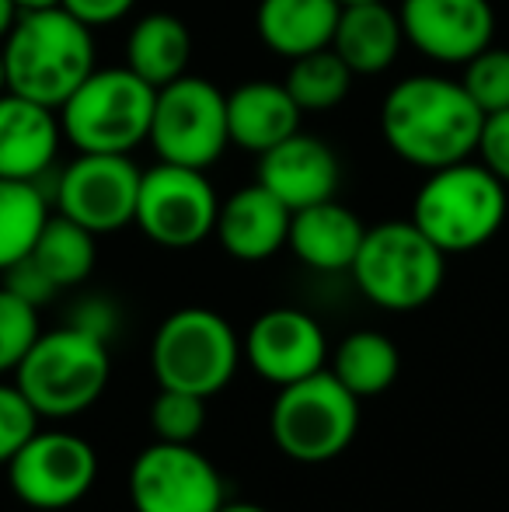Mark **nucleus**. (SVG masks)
I'll return each mask as SVG.
<instances>
[{"mask_svg": "<svg viewBox=\"0 0 509 512\" xmlns=\"http://www.w3.org/2000/svg\"><path fill=\"white\" fill-rule=\"evenodd\" d=\"M485 112L461 81L443 74H412L381 102V136L394 157L419 171H440L478 150Z\"/></svg>", "mask_w": 509, "mask_h": 512, "instance_id": "obj_1", "label": "nucleus"}, {"mask_svg": "<svg viewBox=\"0 0 509 512\" xmlns=\"http://www.w3.org/2000/svg\"><path fill=\"white\" fill-rule=\"evenodd\" d=\"M0 49H4L7 91L56 112L98 67L95 28L77 21L63 7L18 14Z\"/></svg>", "mask_w": 509, "mask_h": 512, "instance_id": "obj_2", "label": "nucleus"}, {"mask_svg": "<svg viewBox=\"0 0 509 512\" xmlns=\"http://www.w3.org/2000/svg\"><path fill=\"white\" fill-rule=\"evenodd\" d=\"M509 185L482 161L468 157L450 168L426 171L412 203V223L447 255H464L503 230L509 213Z\"/></svg>", "mask_w": 509, "mask_h": 512, "instance_id": "obj_3", "label": "nucleus"}, {"mask_svg": "<svg viewBox=\"0 0 509 512\" xmlns=\"http://www.w3.org/2000/svg\"><path fill=\"white\" fill-rule=\"evenodd\" d=\"M109 373V342L74 324H63L39 331L14 370V384L32 401L39 418H74L102 398Z\"/></svg>", "mask_w": 509, "mask_h": 512, "instance_id": "obj_4", "label": "nucleus"}, {"mask_svg": "<svg viewBox=\"0 0 509 512\" xmlns=\"http://www.w3.org/2000/svg\"><path fill=\"white\" fill-rule=\"evenodd\" d=\"M157 88L129 67H95L60 105L63 140L77 154H133L150 140Z\"/></svg>", "mask_w": 509, "mask_h": 512, "instance_id": "obj_5", "label": "nucleus"}, {"mask_svg": "<svg viewBox=\"0 0 509 512\" xmlns=\"http://www.w3.org/2000/svg\"><path fill=\"white\" fill-rule=\"evenodd\" d=\"M447 251H440L408 220H387L367 227L349 276L370 304L384 310H419L440 293L447 279Z\"/></svg>", "mask_w": 509, "mask_h": 512, "instance_id": "obj_6", "label": "nucleus"}, {"mask_svg": "<svg viewBox=\"0 0 509 512\" xmlns=\"http://www.w3.org/2000/svg\"><path fill=\"white\" fill-rule=\"evenodd\" d=\"M245 359L238 331L210 307H182L168 314L150 342L157 387H175L199 398L220 394Z\"/></svg>", "mask_w": 509, "mask_h": 512, "instance_id": "obj_7", "label": "nucleus"}, {"mask_svg": "<svg viewBox=\"0 0 509 512\" xmlns=\"http://www.w3.org/2000/svg\"><path fill=\"white\" fill-rule=\"evenodd\" d=\"M360 429V398L339 384L332 370L276 387L269 436L290 460L325 464L339 457Z\"/></svg>", "mask_w": 509, "mask_h": 512, "instance_id": "obj_8", "label": "nucleus"}, {"mask_svg": "<svg viewBox=\"0 0 509 512\" xmlns=\"http://www.w3.org/2000/svg\"><path fill=\"white\" fill-rule=\"evenodd\" d=\"M147 143L161 161L206 171L231 147L227 95L213 81L192 74L157 88Z\"/></svg>", "mask_w": 509, "mask_h": 512, "instance_id": "obj_9", "label": "nucleus"}, {"mask_svg": "<svg viewBox=\"0 0 509 512\" xmlns=\"http://www.w3.org/2000/svg\"><path fill=\"white\" fill-rule=\"evenodd\" d=\"M220 196L206 171L157 161L143 171L133 223L154 244L185 251L203 244L217 230Z\"/></svg>", "mask_w": 509, "mask_h": 512, "instance_id": "obj_10", "label": "nucleus"}, {"mask_svg": "<svg viewBox=\"0 0 509 512\" xmlns=\"http://www.w3.org/2000/svg\"><path fill=\"white\" fill-rule=\"evenodd\" d=\"M133 512H217L227 502L224 478L196 443H154L129 467Z\"/></svg>", "mask_w": 509, "mask_h": 512, "instance_id": "obj_11", "label": "nucleus"}, {"mask_svg": "<svg viewBox=\"0 0 509 512\" xmlns=\"http://www.w3.org/2000/svg\"><path fill=\"white\" fill-rule=\"evenodd\" d=\"M98 453L88 439L63 429H39L7 464L11 492L32 509H67L95 488Z\"/></svg>", "mask_w": 509, "mask_h": 512, "instance_id": "obj_12", "label": "nucleus"}, {"mask_svg": "<svg viewBox=\"0 0 509 512\" xmlns=\"http://www.w3.org/2000/svg\"><path fill=\"white\" fill-rule=\"evenodd\" d=\"M143 171L133 154H77L56 178V213L70 216L95 237L133 223Z\"/></svg>", "mask_w": 509, "mask_h": 512, "instance_id": "obj_13", "label": "nucleus"}, {"mask_svg": "<svg viewBox=\"0 0 509 512\" xmlns=\"http://www.w3.org/2000/svg\"><path fill=\"white\" fill-rule=\"evenodd\" d=\"M405 42L440 67H464L496 35V11L489 0H401Z\"/></svg>", "mask_w": 509, "mask_h": 512, "instance_id": "obj_14", "label": "nucleus"}, {"mask_svg": "<svg viewBox=\"0 0 509 512\" xmlns=\"http://www.w3.org/2000/svg\"><path fill=\"white\" fill-rule=\"evenodd\" d=\"M241 349L258 377L269 380L272 387H286L325 370L328 338L307 310L272 307L255 317L248 335L241 338Z\"/></svg>", "mask_w": 509, "mask_h": 512, "instance_id": "obj_15", "label": "nucleus"}, {"mask_svg": "<svg viewBox=\"0 0 509 512\" xmlns=\"http://www.w3.org/2000/svg\"><path fill=\"white\" fill-rule=\"evenodd\" d=\"M258 185L272 192L290 213L314 203L335 199L342 182V168L335 150L321 136L293 133L272 150L258 154Z\"/></svg>", "mask_w": 509, "mask_h": 512, "instance_id": "obj_16", "label": "nucleus"}, {"mask_svg": "<svg viewBox=\"0 0 509 512\" xmlns=\"http://www.w3.org/2000/svg\"><path fill=\"white\" fill-rule=\"evenodd\" d=\"M60 112L25 95H0V178L42 182L60 154Z\"/></svg>", "mask_w": 509, "mask_h": 512, "instance_id": "obj_17", "label": "nucleus"}, {"mask_svg": "<svg viewBox=\"0 0 509 512\" xmlns=\"http://www.w3.org/2000/svg\"><path fill=\"white\" fill-rule=\"evenodd\" d=\"M290 209L279 203L265 185H245L217 213V241L238 262H265L279 255L290 241Z\"/></svg>", "mask_w": 509, "mask_h": 512, "instance_id": "obj_18", "label": "nucleus"}, {"mask_svg": "<svg viewBox=\"0 0 509 512\" xmlns=\"http://www.w3.org/2000/svg\"><path fill=\"white\" fill-rule=\"evenodd\" d=\"M363 237H367V227L360 216L339 199H325L290 216L286 248L314 272H349Z\"/></svg>", "mask_w": 509, "mask_h": 512, "instance_id": "obj_19", "label": "nucleus"}, {"mask_svg": "<svg viewBox=\"0 0 509 512\" xmlns=\"http://www.w3.org/2000/svg\"><path fill=\"white\" fill-rule=\"evenodd\" d=\"M300 105L283 81H245L227 95V133L231 147L265 154L300 129Z\"/></svg>", "mask_w": 509, "mask_h": 512, "instance_id": "obj_20", "label": "nucleus"}, {"mask_svg": "<svg viewBox=\"0 0 509 512\" xmlns=\"http://www.w3.org/2000/svg\"><path fill=\"white\" fill-rule=\"evenodd\" d=\"M401 46H405V32H401L398 7H391L387 0L342 4L332 49L356 77H377L391 70Z\"/></svg>", "mask_w": 509, "mask_h": 512, "instance_id": "obj_21", "label": "nucleus"}, {"mask_svg": "<svg viewBox=\"0 0 509 512\" xmlns=\"http://www.w3.org/2000/svg\"><path fill=\"white\" fill-rule=\"evenodd\" d=\"M339 14V0H258L255 28L269 53L297 60L332 46Z\"/></svg>", "mask_w": 509, "mask_h": 512, "instance_id": "obj_22", "label": "nucleus"}, {"mask_svg": "<svg viewBox=\"0 0 509 512\" xmlns=\"http://www.w3.org/2000/svg\"><path fill=\"white\" fill-rule=\"evenodd\" d=\"M192 32L182 18L168 11L143 14L126 39V67L154 88L189 74Z\"/></svg>", "mask_w": 509, "mask_h": 512, "instance_id": "obj_23", "label": "nucleus"}, {"mask_svg": "<svg viewBox=\"0 0 509 512\" xmlns=\"http://www.w3.org/2000/svg\"><path fill=\"white\" fill-rule=\"evenodd\" d=\"M401 370V352L384 331H353L332 352V373L356 398H377L391 391Z\"/></svg>", "mask_w": 509, "mask_h": 512, "instance_id": "obj_24", "label": "nucleus"}, {"mask_svg": "<svg viewBox=\"0 0 509 512\" xmlns=\"http://www.w3.org/2000/svg\"><path fill=\"white\" fill-rule=\"evenodd\" d=\"M32 258L60 290H74L95 272L98 262V237L84 230L63 213H49L39 241L32 248Z\"/></svg>", "mask_w": 509, "mask_h": 512, "instance_id": "obj_25", "label": "nucleus"}, {"mask_svg": "<svg viewBox=\"0 0 509 512\" xmlns=\"http://www.w3.org/2000/svg\"><path fill=\"white\" fill-rule=\"evenodd\" d=\"M49 213L53 206L39 182L0 178V272L32 255Z\"/></svg>", "mask_w": 509, "mask_h": 512, "instance_id": "obj_26", "label": "nucleus"}, {"mask_svg": "<svg viewBox=\"0 0 509 512\" xmlns=\"http://www.w3.org/2000/svg\"><path fill=\"white\" fill-rule=\"evenodd\" d=\"M353 70L342 63V56L332 46L318 49L290 60V74H286V91L300 112H328V108L342 105L353 91Z\"/></svg>", "mask_w": 509, "mask_h": 512, "instance_id": "obj_27", "label": "nucleus"}, {"mask_svg": "<svg viewBox=\"0 0 509 512\" xmlns=\"http://www.w3.org/2000/svg\"><path fill=\"white\" fill-rule=\"evenodd\" d=\"M150 429L161 443H196L206 429V398L161 387L150 405Z\"/></svg>", "mask_w": 509, "mask_h": 512, "instance_id": "obj_28", "label": "nucleus"}, {"mask_svg": "<svg viewBox=\"0 0 509 512\" xmlns=\"http://www.w3.org/2000/svg\"><path fill=\"white\" fill-rule=\"evenodd\" d=\"M461 84L485 115L509 108V49L485 46L475 60L464 63Z\"/></svg>", "mask_w": 509, "mask_h": 512, "instance_id": "obj_29", "label": "nucleus"}, {"mask_svg": "<svg viewBox=\"0 0 509 512\" xmlns=\"http://www.w3.org/2000/svg\"><path fill=\"white\" fill-rule=\"evenodd\" d=\"M39 331V307L25 304L0 283V373L18 370Z\"/></svg>", "mask_w": 509, "mask_h": 512, "instance_id": "obj_30", "label": "nucleus"}, {"mask_svg": "<svg viewBox=\"0 0 509 512\" xmlns=\"http://www.w3.org/2000/svg\"><path fill=\"white\" fill-rule=\"evenodd\" d=\"M39 432V411L18 391V384H0V467Z\"/></svg>", "mask_w": 509, "mask_h": 512, "instance_id": "obj_31", "label": "nucleus"}, {"mask_svg": "<svg viewBox=\"0 0 509 512\" xmlns=\"http://www.w3.org/2000/svg\"><path fill=\"white\" fill-rule=\"evenodd\" d=\"M475 157L499 178V182L509 185V108L485 115Z\"/></svg>", "mask_w": 509, "mask_h": 512, "instance_id": "obj_32", "label": "nucleus"}, {"mask_svg": "<svg viewBox=\"0 0 509 512\" xmlns=\"http://www.w3.org/2000/svg\"><path fill=\"white\" fill-rule=\"evenodd\" d=\"M0 276H4V286L14 293V297H21L25 304H32V307L49 304V300L60 293V286H56L53 279H49L46 272L35 265L32 255H25L21 262H14L11 269H4Z\"/></svg>", "mask_w": 509, "mask_h": 512, "instance_id": "obj_33", "label": "nucleus"}, {"mask_svg": "<svg viewBox=\"0 0 509 512\" xmlns=\"http://www.w3.org/2000/svg\"><path fill=\"white\" fill-rule=\"evenodd\" d=\"M63 11H70L77 21H84L88 28H105L123 21L136 7V0H60Z\"/></svg>", "mask_w": 509, "mask_h": 512, "instance_id": "obj_34", "label": "nucleus"}, {"mask_svg": "<svg viewBox=\"0 0 509 512\" xmlns=\"http://www.w3.org/2000/svg\"><path fill=\"white\" fill-rule=\"evenodd\" d=\"M74 328H84L91 331V335H98L102 342H109L112 328H116V307L105 304V300L91 297V300H81V304L74 307V314H70V321Z\"/></svg>", "mask_w": 509, "mask_h": 512, "instance_id": "obj_35", "label": "nucleus"}, {"mask_svg": "<svg viewBox=\"0 0 509 512\" xmlns=\"http://www.w3.org/2000/svg\"><path fill=\"white\" fill-rule=\"evenodd\" d=\"M18 7H14V0H0V42L7 39V32L14 28V21H18Z\"/></svg>", "mask_w": 509, "mask_h": 512, "instance_id": "obj_36", "label": "nucleus"}, {"mask_svg": "<svg viewBox=\"0 0 509 512\" xmlns=\"http://www.w3.org/2000/svg\"><path fill=\"white\" fill-rule=\"evenodd\" d=\"M21 14L25 11H46V7H60V0H14Z\"/></svg>", "mask_w": 509, "mask_h": 512, "instance_id": "obj_37", "label": "nucleus"}, {"mask_svg": "<svg viewBox=\"0 0 509 512\" xmlns=\"http://www.w3.org/2000/svg\"><path fill=\"white\" fill-rule=\"evenodd\" d=\"M217 512H269L265 506H255V502H224Z\"/></svg>", "mask_w": 509, "mask_h": 512, "instance_id": "obj_38", "label": "nucleus"}, {"mask_svg": "<svg viewBox=\"0 0 509 512\" xmlns=\"http://www.w3.org/2000/svg\"><path fill=\"white\" fill-rule=\"evenodd\" d=\"M0 95H7V67H4V49H0Z\"/></svg>", "mask_w": 509, "mask_h": 512, "instance_id": "obj_39", "label": "nucleus"}, {"mask_svg": "<svg viewBox=\"0 0 509 512\" xmlns=\"http://www.w3.org/2000/svg\"><path fill=\"white\" fill-rule=\"evenodd\" d=\"M339 4H367V0H339Z\"/></svg>", "mask_w": 509, "mask_h": 512, "instance_id": "obj_40", "label": "nucleus"}]
</instances>
